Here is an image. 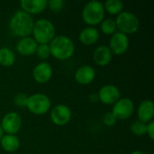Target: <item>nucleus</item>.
Returning a JSON list of instances; mask_svg holds the SVG:
<instances>
[{
    "label": "nucleus",
    "mask_w": 154,
    "mask_h": 154,
    "mask_svg": "<svg viewBox=\"0 0 154 154\" xmlns=\"http://www.w3.org/2000/svg\"><path fill=\"white\" fill-rule=\"evenodd\" d=\"M96 77L95 69L88 65L79 67L75 72V79L81 85H88L91 83Z\"/></svg>",
    "instance_id": "ddd939ff"
},
{
    "label": "nucleus",
    "mask_w": 154,
    "mask_h": 154,
    "mask_svg": "<svg viewBox=\"0 0 154 154\" xmlns=\"http://www.w3.org/2000/svg\"><path fill=\"white\" fill-rule=\"evenodd\" d=\"M3 134H4V132H3V129H2L1 125H0V140H1V139H2V137H3Z\"/></svg>",
    "instance_id": "c756f323"
},
{
    "label": "nucleus",
    "mask_w": 154,
    "mask_h": 154,
    "mask_svg": "<svg viewBox=\"0 0 154 154\" xmlns=\"http://www.w3.org/2000/svg\"><path fill=\"white\" fill-rule=\"evenodd\" d=\"M116 118L115 117V116L112 114V112H108L106 113L105 116H104V118H103V121H104V124L107 126H112L116 124Z\"/></svg>",
    "instance_id": "bb28decb"
},
{
    "label": "nucleus",
    "mask_w": 154,
    "mask_h": 154,
    "mask_svg": "<svg viewBox=\"0 0 154 154\" xmlns=\"http://www.w3.org/2000/svg\"><path fill=\"white\" fill-rule=\"evenodd\" d=\"M37 47H38V43L35 42L34 39L31 37L21 38L16 44L17 51L24 56H29L35 53Z\"/></svg>",
    "instance_id": "dca6fc26"
},
{
    "label": "nucleus",
    "mask_w": 154,
    "mask_h": 154,
    "mask_svg": "<svg viewBox=\"0 0 154 154\" xmlns=\"http://www.w3.org/2000/svg\"><path fill=\"white\" fill-rule=\"evenodd\" d=\"M129 47V39L126 34L117 32L113 34L110 39L109 49L111 52H114L116 55H122L126 52Z\"/></svg>",
    "instance_id": "1a4fd4ad"
},
{
    "label": "nucleus",
    "mask_w": 154,
    "mask_h": 154,
    "mask_svg": "<svg viewBox=\"0 0 154 154\" xmlns=\"http://www.w3.org/2000/svg\"><path fill=\"white\" fill-rule=\"evenodd\" d=\"M124 7L123 2L120 0H107L105 3L104 8L106 9V11L111 14H117L122 12V9Z\"/></svg>",
    "instance_id": "412c9836"
},
{
    "label": "nucleus",
    "mask_w": 154,
    "mask_h": 154,
    "mask_svg": "<svg viewBox=\"0 0 154 154\" xmlns=\"http://www.w3.org/2000/svg\"><path fill=\"white\" fill-rule=\"evenodd\" d=\"M130 154H146V153H145V152H142V151H135V152H131Z\"/></svg>",
    "instance_id": "c85d7f7f"
},
{
    "label": "nucleus",
    "mask_w": 154,
    "mask_h": 154,
    "mask_svg": "<svg viewBox=\"0 0 154 154\" xmlns=\"http://www.w3.org/2000/svg\"><path fill=\"white\" fill-rule=\"evenodd\" d=\"M51 103L50 98L42 93H36L28 97L26 107L28 110L34 115H43L49 111Z\"/></svg>",
    "instance_id": "423d86ee"
},
{
    "label": "nucleus",
    "mask_w": 154,
    "mask_h": 154,
    "mask_svg": "<svg viewBox=\"0 0 154 154\" xmlns=\"http://www.w3.org/2000/svg\"><path fill=\"white\" fill-rule=\"evenodd\" d=\"M0 142H1L2 148L7 152H16L20 146V141L14 134L3 135Z\"/></svg>",
    "instance_id": "6ab92c4d"
},
{
    "label": "nucleus",
    "mask_w": 154,
    "mask_h": 154,
    "mask_svg": "<svg viewBox=\"0 0 154 154\" xmlns=\"http://www.w3.org/2000/svg\"><path fill=\"white\" fill-rule=\"evenodd\" d=\"M79 38L84 45H93L99 39V32L94 27H86L80 32Z\"/></svg>",
    "instance_id": "a211bd4d"
},
{
    "label": "nucleus",
    "mask_w": 154,
    "mask_h": 154,
    "mask_svg": "<svg viewBox=\"0 0 154 154\" xmlns=\"http://www.w3.org/2000/svg\"><path fill=\"white\" fill-rule=\"evenodd\" d=\"M32 32L37 43L48 44L55 37V27L51 21L42 18L34 22Z\"/></svg>",
    "instance_id": "7ed1b4c3"
},
{
    "label": "nucleus",
    "mask_w": 154,
    "mask_h": 154,
    "mask_svg": "<svg viewBox=\"0 0 154 154\" xmlns=\"http://www.w3.org/2000/svg\"><path fill=\"white\" fill-rule=\"evenodd\" d=\"M138 118L139 121L145 124L150 123L154 115V105L152 100H143L138 107Z\"/></svg>",
    "instance_id": "4468645a"
},
{
    "label": "nucleus",
    "mask_w": 154,
    "mask_h": 154,
    "mask_svg": "<svg viewBox=\"0 0 154 154\" xmlns=\"http://www.w3.org/2000/svg\"><path fill=\"white\" fill-rule=\"evenodd\" d=\"M131 132L135 135H144L146 134V125L140 121H135L131 125Z\"/></svg>",
    "instance_id": "5701e85b"
},
{
    "label": "nucleus",
    "mask_w": 154,
    "mask_h": 154,
    "mask_svg": "<svg viewBox=\"0 0 154 154\" xmlns=\"http://www.w3.org/2000/svg\"><path fill=\"white\" fill-rule=\"evenodd\" d=\"M51 55L60 60H65L72 57L75 51V45L71 39L65 35L55 36L50 42Z\"/></svg>",
    "instance_id": "f03ea898"
},
{
    "label": "nucleus",
    "mask_w": 154,
    "mask_h": 154,
    "mask_svg": "<svg viewBox=\"0 0 154 154\" xmlns=\"http://www.w3.org/2000/svg\"><path fill=\"white\" fill-rule=\"evenodd\" d=\"M134 110V105L130 98H120L114 104L112 114L116 119L124 120L129 118Z\"/></svg>",
    "instance_id": "0eeeda50"
},
{
    "label": "nucleus",
    "mask_w": 154,
    "mask_h": 154,
    "mask_svg": "<svg viewBox=\"0 0 154 154\" xmlns=\"http://www.w3.org/2000/svg\"><path fill=\"white\" fill-rule=\"evenodd\" d=\"M32 77L38 83L43 84L48 82L52 77V68L48 62H41L37 64L32 70Z\"/></svg>",
    "instance_id": "f8f14e48"
},
{
    "label": "nucleus",
    "mask_w": 154,
    "mask_h": 154,
    "mask_svg": "<svg viewBox=\"0 0 154 154\" xmlns=\"http://www.w3.org/2000/svg\"><path fill=\"white\" fill-rule=\"evenodd\" d=\"M15 62V55L12 50L6 47L0 48V64L4 67H11Z\"/></svg>",
    "instance_id": "aec40b11"
},
{
    "label": "nucleus",
    "mask_w": 154,
    "mask_h": 154,
    "mask_svg": "<svg viewBox=\"0 0 154 154\" xmlns=\"http://www.w3.org/2000/svg\"><path fill=\"white\" fill-rule=\"evenodd\" d=\"M33 24L34 22L31 14L25 13L23 10L16 11L9 22L10 30L13 34L21 38L28 37L32 33Z\"/></svg>",
    "instance_id": "f257e3e1"
},
{
    "label": "nucleus",
    "mask_w": 154,
    "mask_h": 154,
    "mask_svg": "<svg viewBox=\"0 0 154 154\" xmlns=\"http://www.w3.org/2000/svg\"><path fill=\"white\" fill-rule=\"evenodd\" d=\"M115 22L116 28H118L120 32L125 34L134 33L140 27V21L138 17L129 11H125L118 14Z\"/></svg>",
    "instance_id": "39448f33"
},
{
    "label": "nucleus",
    "mask_w": 154,
    "mask_h": 154,
    "mask_svg": "<svg viewBox=\"0 0 154 154\" xmlns=\"http://www.w3.org/2000/svg\"><path fill=\"white\" fill-rule=\"evenodd\" d=\"M47 5L53 12H60L64 6V1L62 0H50L47 1Z\"/></svg>",
    "instance_id": "393cba45"
},
{
    "label": "nucleus",
    "mask_w": 154,
    "mask_h": 154,
    "mask_svg": "<svg viewBox=\"0 0 154 154\" xmlns=\"http://www.w3.org/2000/svg\"><path fill=\"white\" fill-rule=\"evenodd\" d=\"M94 61L99 66H106L112 60V52L107 46H99L93 53Z\"/></svg>",
    "instance_id": "f3484780"
},
{
    "label": "nucleus",
    "mask_w": 154,
    "mask_h": 154,
    "mask_svg": "<svg viewBox=\"0 0 154 154\" xmlns=\"http://www.w3.org/2000/svg\"><path fill=\"white\" fill-rule=\"evenodd\" d=\"M23 11L31 14L42 13L47 6L46 0H22L20 2Z\"/></svg>",
    "instance_id": "2eb2a0df"
},
{
    "label": "nucleus",
    "mask_w": 154,
    "mask_h": 154,
    "mask_svg": "<svg viewBox=\"0 0 154 154\" xmlns=\"http://www.w3.org/2000/svg\"><path fill=\"white\" fill-rule=\"evenodd\" d=\"M0 125L3 132L7 134H15L22 126V119L16 112H9L4 116Z\"/></svg>",
    "instance_id": "6e6552de"
},
{
    "label": "nucleus",
    "mask_w": 154,
    "mask_h": 154,
    "mask_svg": "<svg viewBox=\"0 0 154 154\" xmlns=\"http://www.w3.org/2000/svg\"><path fill=\"white\" fill-rule=\"evenodd\" d=\"M101 30L105 34H114L116 31V24L115 20L110 18L103 20L101 23Z\"/></svg>",
    "instance_id": "4be33fe9"
},
{
    "label": "nucleus",
    "mask_w": 154,
    "mask_h": 154,
    "mask_svg": "<svg viewBox=\"0 0 154 154\" xmlns=\"http://www.w3.org/2000/svg\"><path fill=\"white\" fill-rule=\"evenodd\" d=\"M105 17L104 5L99 1L88 2L82 10V18L87 24L96 25L102 23Z\"/></svg>",
    "instance_id": "20e7f679"
},
{
    "label": "nucleus",
    "mask_w": 154,
    "mask_h": 154,
    "mask_svg": "<svg viewBox=\"0 0 154 154\" xmlns=\"http://www.w3.org/2000/svg\"><path fill=\"white\" fill-rule=\"evenodd\" d=\"M120 90L114 85H106L98 92L99 100L106 105H113L120 99Z\"/></svg>",
    "instance_id": "9b49d317"
},
{
    "label": "nucleus",
    "mask_w": 154,
    "mask_h": 154,
    "mask_svg": "<svg viewBox=\"0 0 154 154\" xmlns=\"http://www.w3.org/2000/svg\"><path fill=\"white\" fill-rule=\"evenodd\" d=\"M35 52L37 56L42 60H46L51 55V51L48 44H39Z\"/></svg>",
    "instance_id": "b1692460"
},
{
    "label": "nucleus",
    "mask_w": 154,
    "mask_h": 154,
    "mask_svg": "<svg viewBox=\"0 0 154 154\" xmlns=\"http://www.w3.org/2000/svg\"><path fill=\"white\" fill-rule=\"evenodd\" d=\"M71 119V110L66 105H58L51 112V122L59 126L67 125Z\"/></svg>",
    "instance_id": "9d476101"
},
{
    "label": "nucleus",
    "mask_w": 154,
    "mask_h": 154,
    "mask_svg": "<svg viewBox=\"0 0 154 154\" xmlns=\"http://www.w3.org/2000/svg\"><path fill=\"white\" fill-rule=\"evenodd\" d=\"M146 133L148 134L149 137L153 140L154 139V122L151 121L148 125H146Z\"/></svg>",
    "instance_id": "cd10ccee"
},
{
    "label": "nucleus",
    "mask_w": 154,
    "mask_h": 154,
    "mask_svg": "<svg viewBox=\"0 0 154 154\" xmlns=\"http://www.w3.org/2000/svg\"><path fill=\"white\" fill-rule=\"evenodd\" d=\"M27 100H28V97L25 94L20 93L18 95H16L14 98V102L15 104V106H19V107H24L27 105Z\"/></svg>",
    "instance_id": "a878e982"
}]
</instances>
